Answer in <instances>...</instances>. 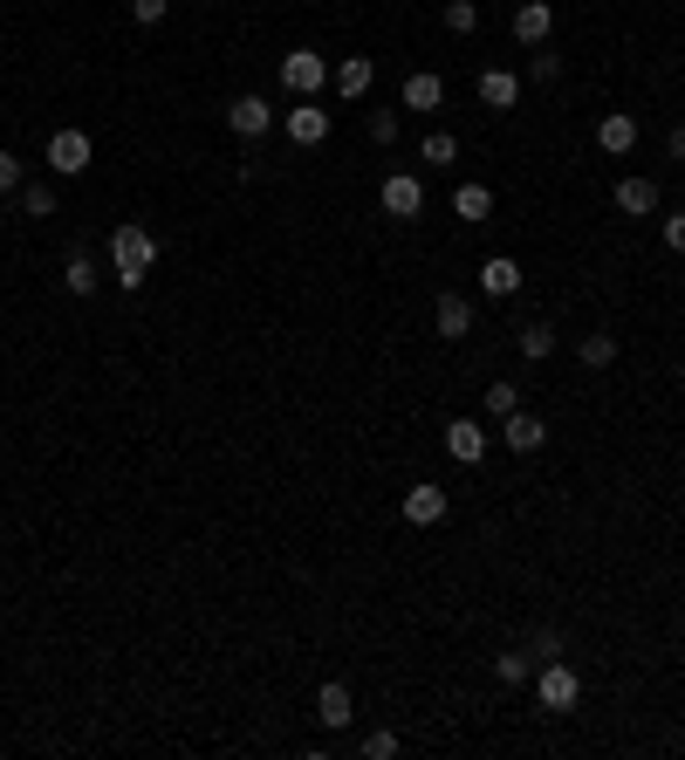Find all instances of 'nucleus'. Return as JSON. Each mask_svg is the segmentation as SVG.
I'll list each match as a JSON object with an SVG mask.
<instances>
[{"label":"nucleus","mask_w":685,"mask_h":760,"mask_svg":"<svg viewBox=\"0 0 685 760\" xmlns=\"http://www.w3.org/2000/svg\"><path fill=\"white\" fill-rule=\"evenodd\" d=\"M282 90L309 104V96H322V90H329V62L316 56V48H288V56H282Z\"/></svg>","instance_id":"nucleus-3"},{"label":"nucleus","mask_w":685,"mask_h":760,"mask_svg":"<svg viewBox=\"0 0 685 760\" xmlns=\"http://www.w3.org/2000/svg\"><path fill=\"white\" fill-rule=\"evenodd\" d=\"M288 138H295V144H322V138H329V110L316 104V96L288 110Z\"/></svg>","instance_id":"nucleus-16"},{"label":"nucleus","mask_w":685,"mask_h":760,"mask_svg":"<svg viewBox=\"0 0 685 760\" xmlns=\"http://www.w3.org/2000/svg\"><path fill=\"white\" fill-rule=\"evenodd\" d=\"M617 213H630V219L658 213V186L651 179H617Z\"/></svg>","instance_id":"nucleus-19"},{"label":"nucleus","mask_w":685,"mask_h":760,"mask_svg":"<svg viewBox=\"0 0 685 760\" xmlns=\"http://www.w3.org/2000/svg\"><path fill=\"white\" fill-rule=\"evenodd\" d=\"M528 672H535V665H528L521 651H500L494 657V678H500V686H528Z\"/></svg>","instance_id":"nucleus-24"},{"label":"nucleus","mask_w":685,"mask_h":760,"mask_svg":"<svg viewBox=\"0 0 685 760\" xmlns=\"http://www.w3.org/2000/svg\"><path fill=\"white\" fill-rule=\"evenodd\" d=\"M500 425H507V432H500L507 452H542V446H548V425H542V418H528V412H507Z\"/></svg>","instance_id":"nucleus-13"},{"label":"nucleus","mask_w":685,"mask_h":760,"mask_svg":"<svg viewBox=\"0 0 685 760\" xmlns=\"http://www.w3.org/2000/svg\"><path fill=\"white\" fill-rule=\"evenodd\" d=\"M226 123H234L240 138H261L274 123V104H268V96H234V104H226Z\"/></svg>","instance_id":"nucleus-9"},{"label":"nucleus","mask_w":685,"mask_h":760,"mask_svg":"<svg viewBox=\"0 0 685 760\" xmlns=\"http://www.w3.org/2000/svg\"><path fill=\"white\" fill-rule=\"evenodd\" d=\"M446 452H452L460 466H480V460H487V432H480V418H452V425H446Z\"/></svg>","instance_id":"nucleus-6"},{"label":"nucleus","mask_w":685,"mask_h":760,"mask_svg":"<svg viewBox=\"0 0 685 760\" xmlns=\"http://www.w3.org/2000/svg\"><path fill=\"white\" fill-rule=\"evenodd\" d=\"M576 357H582V370H611L617 364V336H611V329H590Z\"/></svg>","instance_id":"nucleus-20"},{"label":"nucleus","mask_w":685,"mask_h":760,"mask_svg":"<svg viewBox=\"0 0 685 760\" xmlns=\"http://www.w3.org/2000/svg\"><path fill=\"white\" fill-rule=\"evenodd\" d=\"M548 28H555V8H548V0H521V8H515V41L542 48V41H548Z\"/></svg>","instance_id":"nucleus-11"},{"label":"nucleus","mask_w":685,"mask_h":760,"mask_svg":"<svg viewBox=\"0 0 685 760\" xmlns=\"http://www.w3.org/2000/svg\"><path fill=\"white\" fill-rule=\"evenodd\" d=\"M377 199H385V213H391V219H418V213H425V186L412 179V171H391Z\"/></svg>","instance_id":"nucleus-5"},{"label":"nucleus","mask_w":685,"mask_h":760,"mask_svg":"<svg viewBox=\"0 0 685 760\" xmlns=\"http://www.w3.org/2000/svg\"><path fill=\"white\" fill-rule=\"evenodd\" d=\"M62 282H69V295H96V261H90V253H69Z\"/></svg>","instance_id":"nucleus-23"},{"label":"nucleus","mask_w":685,"mask_h":760,"mask_svg":"<svg viewBox=\"0 0 685 760\" xmlns=\"http://www.w3.org/2000/svg\"><path fill=\"white\" fill-rule=\"evenodd\" d=\"M665 151H672V158H685V123H672V138H665Z\"/></svg>","instance_id":"nucleus-36"},{"label":"nucleus","mask_w":685,"mask_h":760,"mask_svg":"<svg viewBox=\"0 0 685 760\" xmlns=\"http://www.w3.org/2000/svg\"><path fill=\"white\" fill-rule=\"evenodd\" d=\"M597 144L611 151V158H624V151L638 144V117H630V110H611V117L597 123Z\"/></svg>","instance_id":"nucleus-17"},{"label":"nucleus","mask_w":685,"mask_h":760,"mask_svg":"<svg viewBox=\"0 0 685 760\" xmlns=\"http://www.w3.org/2000/svg\"><path fill=\"white\" fill-rule=\"evenodd\" d=\"M316 720H322L329 733H343L350 720H357V699H350V686H322V692H316Z\"/></svg>","instance_id":"nucleus-15"},{"label":"nucleus","mask_w":685,"mask_h":760,"mask_svg":"<svg viewBox=\"0 0 685 760\" xmlns=\"http://www.w3.org/2000/svg\"><path fill=\"white\" fill-rule=\"evenodd\" d=\"M515 288H521V261H515V253H494V261H480V295L507 301Z\"/></svg>","instance_id":"nucleus-8"},{"label":"nucleus","mask_w":685,"mask_h":760,"mask_svg":"<svg viewBox=\"0 0 685 760\" xmlns=\"http://www.w3.org/2000/svg\"><path fill=\"white\" fill-rule=\"evenodd\" d=\"M21 213L48 219V213H56V186H21Z\"/></svg>","instance_id":"nucleus-25"},{"label":"nucleus","mask_w":685,"mask_h":760,"mask_svg":"<svg viewBox=\"0 0 685 760\" xmlns=\"http://www.w3.org/2000/svg\"><path fill=\"white\" fill-rule=\"evenodd\" d=\"M0 192H21V158L0 144Z\"/></svg>","instance_id":"nucleus-33"},{"label":"nucleus","mask_w":685,"mask_h":760,"mask_svg":"<svg viewBox=\"0 0 685 760\" xmlns=\"http://www.w3.org/2000/svg\"><path fill=\"white\" fill-rule=\"evenodd\" d=\"M480 104L487 110H515L521 104V75L515 69H480Z\"/></svg>","instance_id":"nucleus-10"},{"label":"nucleus","mask_w":685,"mask_h":760,"mask_svg":"<svg viewBox=\"0 0 685 760\" xmlns=\"http://www.w3.org/2000/svg\"><path fill=\"white\" fill-rule=\"evenodd\" d=\"M665 247H672V253H685V213H672V219H665Z\"/></svg>","instance_id":"nucleus-35"},{"label":"nucleus","mask_w":685,"mask_h":760,"mask_svg":"<svg viewBox=\"0 0 685 760\" xmlns=\"http://www.w3.org/2000/svg\"><path fill=\"white\" fill-rule=\"evenodd\" d=\"M521 412V384H487V418H507Z\"/></svg>","instance_id":"nucleus-26"},{"label":"nucleus","mask_w":685,"mask_h":760,"mask_svg":"<svg viewBox=\"0 0 685 760\" xmlns=\"http://www.w3.org/2000/svg\"><path fill=\"white\" fill-rule=\"evenodd\" d=\"M433 322H439V336H446V343H460L466 329H473V301L446 288V295H439V309H433Z\"/></svg>","instance_id":"nucleus-14"},{"label":"nucleus","mask_w":685,"mask_h":760,"mask_svg":"<svg viewBox=\"0 0 685 760\" xmlns=\"http://www.w3.org/2000/svg\"><path fill=\"white\" fill-rule=\"evenodd\" d=\"M48 171H56V179H83L90 171V138L83 131H56L48 138Z\"/></svg>","instance_id":"nucleus-4"},{"label":"nucleus","mask_w":685,"mask_h":760,"mask_svg":"<svg viewBox=\"0 0 685 760\" xmlns=\"http://www.w3.org/2000/svg\"><path fill=\"white\" fill-rule=\"evenodd\" d=\"M398 507H404V521H412V527H433V521H446V487H433V479H418V487L404 494Z\"/></svg>","instance_id":"nucleus-7"},{"label":"nucleus","mask_w":685,"mask_h":760,"mask_svg":"<svg viewBox=\"0 0 685 760\" xmlns=\"http://www.w3.org/2000/svg\"><path fill=\"white\" fill-rule=\"evenodd\" d=\"M398 753V733H364V760H391Z\"/></svg>","instance_id":"nucleus-31"},{"label":"nucleus","mask_w":685,"mask_h":760,"mask_svg":"<svg viewBox=\"0 0 685 760\" xmlns=\"http://www.w3.org/2000/svg\"><path fill=\"white\" fill-rule=\"evenodd\" d=\"M528 651H535V657H542V665H548V657H563L569 644H563V630H548V624H542V630H535V638H528Z\"/></svg>","instance_id":"nucleus-29"},{"label":"nucleus","mask_w":685,"mask_h":760,"mask_svg":"<svg viewBox=\"0 0 685 760\" xmlns=\"http://www.w3.org/2000/svg\"><path fill=\"white\" fill-rule=\"evenodd\" d=\"M151 261H158V240H151V226L123 219L117 234H110V268H117V282H123V288H144V282H151Z\"/></svg>","instance_id":"nucleus-1"},{"label":"nucleus","mask_w":685,"mask_h":760,"mask_svg":"<svg viewBox=\"0 0 685 760\" xmlns=\"http://www.w3.org/2000/svg\"><path fill=\"white\" fill-rule=\"evenodd\" d=\"M131 14L144 21V28H158V21L172 14V0H131Z\"/></svg>","instance_id":"nucleus-32"},{"label":"nucleus","mask_w":685,"mask_h":760,"mask_svg":"<svg viewBox=\"0 0 685 760\" xmlns=\"http://www.w3.org/2000/svg\"><path fill=\"white\" fill-rule=\"evenodd\" d=\"M377 83V62L370 56H343L336 69H329V90H336V96H364Z\"/></svg>","instance_id":"nucleus-12"},{"label":"nucleus","mask_w":685,"mask_h":760,"mask_svg":"<svg viewBox=\"0 0 685 760\" xmlns=\"http://www.w3.org/2000/svg\"><path fill=\"white\" fill-rule=\"evenodd\" d=\"M398 104H404V110H439V104H446V83H439V75H425V69H418V75H404Z\"/></svg>","instance_id":"nucleus-18"},{"label":"nucleus","mask_w":685,"mask_h":760,"mask_svg":"<svg viewBox=\"0 0 685 760\" xmlns=\"http://www.w3.org/2000/svg\"><path fill=\"white\" fill-rule=\"evenodd\" d=\"M446 28L452 35H473L480 28V8H473V0H446Z\"/></svg>","instance_id":"nucleus-27"},{"label":"nucleus","mask_w":685,"mask_h":760,"mask_svg":"<svg viewBox=\"0 0 685 760\" xmlns=\"http://www.w3.org/2000/svg\"><path fill=\"white\" fill-rule=\"evenodd\" d=\"M452 158H460V138H452V131H433V138H425V165H452Z\"/></svg>","instance_id":"nucleus-28"},{"label":"nucleus","mask_w":685,"mask_h":760,"mask_svg":"<svg viewBox=\"0 0 685 760\" xmlns=\"http://www.w3.org/2000/svg\"><path fill=\"white\" fill-rule=\"evenodd\" d=\"M521 357H528V364L555 357V329H548V322H528V329H521Z\"/></svg>","instance_id":"nucleus-22"},{"label":"nucleus","mask_w":685,"mask_h":760,"mask_svg":"<svg viewBox=\"0 0 685 760\" xmlns=\"http://www.w3.org/2000/svg\"><path fill=\"white\" fill-rule=\"evenodd\" d=\"M528 75H535V83H555V75H563V56H535V62H528Z\"/></svg>","instance_id":"nucleus-34"},{"label":"nucleus","mask_w":685,"mask_h":760,"mask_svg":"<svg viewBox=\"0 0 685 760\" xmlns=\"http://www.w3.org/2000/svg\"><path fill=\"white\" fill-rule=\"evenodd\" d=\"M370 144H398V110H370Z\"/></svg>","instance_id":"nucleus-30"},{"label":"nucleus","mask_w":685,"mask_h":760,"mask_svg":"<svg viewBox=\"0 0 685 760\" xmlns=\"http://www.w3.org/2000/svg\"><path fill=\"white\" fill-rule=\"evenodd\" d=\"M452 213H460V219H473V226H480V219H487V213H494V192H487V186H460V192H452Z\"/></svg>","instance_id":"nucleus-21"},{"label":"nucleus","mask_w":685,"mask_h":760,"mask_svg":"<svg viewBox=\"0 0 685 760\" xmlns=\"http://www.w3.org/2000/svg\"><path fill=\"white\" fill-rule=\"evenodd\" d=\"M535 699H542V713H576V699H582V678L569 657H548V665L535 672Z\"/></svg>","instance_id":"nucleus-2"}]
</instances>
